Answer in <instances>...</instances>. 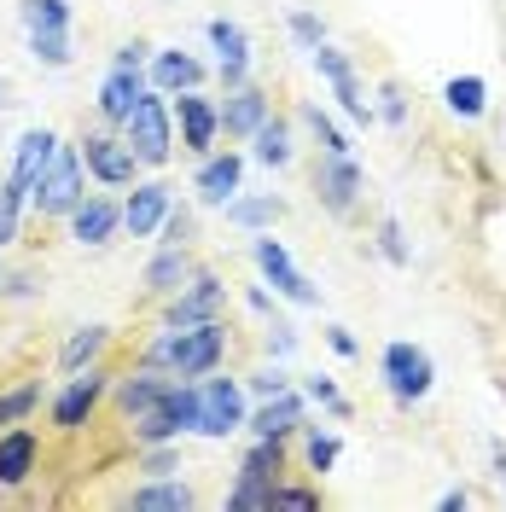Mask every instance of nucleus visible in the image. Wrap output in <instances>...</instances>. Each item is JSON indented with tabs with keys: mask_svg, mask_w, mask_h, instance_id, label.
Listing matches in <instances>:
<instances>
[{
	"mask_svg": "<svg viewBox=\"0 0 506 512\" xmlns=\"http://www.w3.org/2000/svg\"><path fill=\"white\" fill-rule=\"evenodd\" d=\"M146 367H163L169 379H204L227 361V326L222 320H198V326H163L158 338L140 350Z\"/></svg>",
	"mask_w": 506,
	"mask_h": 512,
	"instance_id": "obj_1",
	"label": "nucleus"
},
{
	"mask_svg": "<svg viewBox=\"0 0 506 512\" xmlns=\"http://www.w3.org/2000/svg\"><path fill=\"white\" fill-rule=\"evenodd\" d=\"M123 140L134 146V158L146 163V169H163L169 152H175V105H169V94L146 88V94L134 99V111L123 117Z\"/></svg>",
	"mask_w": 506,
	"mask_h": 512,
	"instance_id": "obj_2",
	"label": "nucleus"
},
{
	"mask_svg": "<svg viewBox=\"0 0 506 512\" xmlns=\"http://www.w3.org/2000/svg\"><path fill=\"white\" fill-rule=\"evenodd\" d=\"M274 483H285V437H256L245 466H239V483L227 495V507L239 512H268L274 501Z\"/></svg>",
	"mask_w": 506,
	"mask_h": 512,
	"instance_id": "obj_3",
	"label": "nucleus"
},
{
	"mask_svg": "<svg viewBox=\"0 0 506 512\" xmlns=\"http://www.w3.org/2000/svg\"><path fill=\"white\" fill-rule=\"evenodd\" d=\"M379 373H384V384H390V396H396L402 408H413V402L431 396V384H437V361H431V350H419V344H408V338H396V344H384Z\"/></svg>",
	"mask_w": 506,
	"mask_h": 512,
	"instance_id": "obj_4",
	"label": "nucleus"
},
{
	"mask_svg": "<svg viewBox=\"0 0 506 512\" xmlns=\"http://www.w3.org/2000/svg\"><path fill=\"white\" fill-rule=\"evenodd\" d=\"M245 425H251L245 384L204 373V379H198V437H233V431H245Z\"/></svg>",
	"mask_w": 506,
	"mask_h": 512,
	"instance_id": "obj_5",
	"label": "nucleus"
},
{
	"mask_svg": "<svg viewBox=\"0 0 506 512\" xmlns=\"http://www.w3.org/2000/svg\"><path fill=\"white\" fill-rule=\"evenodd\" d=\"M111 379H117L111 367H82V373H70V384L53 396V431H59V437H76V431L94 419V408L105 402Z\"/></svg>",
	"mask_w": 506,
	"mask_h": 512,
	"instance_id": "obj_6",
	"label": "nucleus"
},
{
	"mask_svg": "<svg viewBox=\"0 0 506 512\" xmlns=\"http://www.w3.org/2000/svg\"><path fill=\"white\" fill-rule=\"evenodd\" d=\"M76 152H82V169H88L94 181H105V187H134V175L146 169L123 134H105V128H99V134H82Z\"/></svg>",
	"mask_w": 506,
	"mask_h": 512,
	"instance_id": "obj_7",
	"label": "nucleus"
},
{
	"mask_svg": "<svg viewBox=\"0 0 506 512\" xmlns=\"http://www.w3.org/2000/svg\"><path fill=\"white\" fill-rule=\"evenodd\" d=\"M251 256H256V268H262V280L280 291L285 303H303V309H309V303H320L315 280H309V274L291 262V251H285L280 239H274V227H268V233H262V239L251 245Z\"/></svg>",
	"mask_w": 506,
	"mask_h": 512,
	"instance_id": "obj_8",
	"label": "nucleus"
},
{
	"mask_svg": "<svg viewBox=\"0 0 506 512\" xmlns=\"http://www.w3.org/2000/svg\"><path fill=\"white\" fill-rule=\"evenodd\" d=\"M227 309V286H222V274H192L187 286L169 297V309H163V326H198V320H222Z\"/></svg>",
	"mask_w": 506,
	"mask_h": 512,
	"instance_id": "obj_9",
	"label": "nucleus"
},
{
	"mask_svg": "<svg viewBox=\"0 0 506 512\" xmlns=\"http://www.w3.org/2000/svg\"><path fill=\"white\" fill-rule=\"evenodd\" d=\"M35 210L41 216H70L88 192H82V152H70V146H59V158H53V169L41 175V187L30 192Z\"/></svg>",
	"mask_w": 506,
	"mask_h": 512,
	"instance_id": "obj_10",
	"label": "nucleus"
},
{
	"mask_svg": "<svg viewBox=\"0 0 506 512\" xmlns=\"http://www.w3.org/2000/svg\"><path fill=\"white\" fill-rule=\"evenodd\" d=\"M169 105H175V123H181V146H187L192 158H210L216 152V134H222V105H210L198 88L175 94Z\"/></svg>",
	"mask_w": 506,
	"mask_h": 512,
	"instance_id": "obj_11",
	"label": "nucleus"
},
{
	"mask_svg": "<svg viewBox=\"0 0 506 512\" xmlns=\"http://www.w3.org/2000/svg\"><path fill=\"white\" fill-rule=\"evenodd\" d=\"M315 198L332 210V216H349L355 198H361V163L349 152H320L315 163Z\"/></svg>",
	"mask_w": 506,
	"mask_h": 512,
	"instance_id": "obj_12",
	"label": "nucleus"
},
{
	"mask_svg": "<svg viewBox=\"0 0 506 512\" xmlns=\"http://www.w3.org/2000/svg\"><path fill=\"white\" fill-rule=\"evenodd\" d=\"M309 59H315V70L326 76V82H332V99H338V111H344L349 123H373V105H367L361 82H355V64H349L344 53L332 47V41H320Z\"/></svg>",
	"mask_w": 506,
	"mask_h": 512,
	"instance_id": "obj_13",
	"label": "nucleus"
},
{
	"mask_svg": "<svg viewBox=\"0 0 506 512\" xmlns=\"http://www.w3.org/2000/svg\"><path fill=\"white\" fill-rule=\"evenodd\" d=\"M210 47H216V70H222V88H245L251 76V35L233 18H210Z\"/></svg>",
	"mask_w": 506,
	"mask_h": 512,
	"instance_id": "obj_14",
	"label": "nucleus"
},
{
	"mask_svg": "<svg viewBox=\"0 0 506 512\" xmlns=\"http://www.w3.org/2000/svg\"><path fill=\"white\" fill-rule=\"evenodd\" d=\"M169 210H175V198H169L163 181H134V192H128V204H123V227L134 239H158Z\"/></svg>",
	"mask_w": 506,
	"mask_h": 512,
	"instance_id": "obj_15",
	"label": "nucleus"
},
{
	"mask_svg": "<svg viewBox=\"0 0 506 512\" xmlns=\"http://www.w3.org/2000/svg\"><path fill=\"white\" fill-rule=\"evenodd\" d=\"M53 158H59V134H53V128H24V140H18V152H12V181L24 192H35L41 175L53 169Z\"/></svg>",
	"mask_w": 506,
	"mask_h": 512,
	"instance_id": "obj_16",
	"label": "nucleus"
},
{
	"mask_svg": "<svg viewBox=\"0 0 506 512\" xmlns=\"http://www.w3.org/2000/svg\"><path fill=\"white\" fill-rule=\"evenodd\" d=\"M35 460H41V437H35L30 425H6V431H0V489L30 483Z\"/></svg>",
	"mask_w": 506,
	"mask_h": 512,
	"instance_id": "obj_17",
	"label": "nucleus"
},
{
	"mask_svg": "<svg viewBox=\"0 0 506 512\" xmlns=\"http://www.w3.org/2000/svg\"><path fill=\"white\" fill-rule=\"evenodd\" d=\"M64 222H70V239H76V245H111V233L123 227V204H111V198H82Z\"/></svg>",
	"mask_w": 506,
	"mask_h": 512,
	"instance_id": "obj_18",
	"label": "nucleus"
},
{
	"mask_svg": "<svg viewBox=\"0 0 506 512\" xmlns=\"http://www.w3.org/2000/svg\"><path fill=\"white\" fill-rule=\"evenodd\" d=\"M239 181H245V158L239 152H210V158H198V198L204 204H222L227 198H239Z\"/></svg>",
	"mask_w": 506,
	"mask_h": 512,
	"instance_id": "obj_19",
	"label": "nucleus"
},
{
	"mask_svg": "<svg viewBox=\"0 0 506 512\" xmlns=\"http://www.w3.org/2000/svg\"><path fill=\"white\" fill-rule=\"evenodd\" d=\"M268 123V94L262 88H227V105H222V134L227 140H251L256 128Z\"/></svg>",
	"mask_w": 506,
	"mask_h": 512,
	"instance_id": "obj_20",
	"label": "nucleus"
},
{
	"mask_svg": "<svg viewBox=\"0 0 506 512\" xmlns=\"http://www.w3.org/2000/svg\"><path fill=\"white\" fill-rule=\"evenodd\" d=\"M163 396H169V379H163V367H146V361H140V373L117 379V414H123V419H140L146 408H158Z\"/></svg>",
	"mask_w": 506,
	"mask_h": 512,
	"instance_id": "obj_21",
	"label": "nucleus"
},
{
	"mask_svg": "<svg viewBox=\"0 0 506 512\" xmlns=\"http://www.w3.org/2000/svg\"><path fill=\"white\" fill-rule=\"evenodd\" d=\"M146 94V76H140V70H117V64H111V76H105V82H99V117H105V123L111 128H123V117L128 111H134V99Z\"/></svg>",
	"mask_w": 506,
	"mask_h": 512,
	"instance_id": "obj_22",
	"label": "nucleus"
},
{
	"mask_svg": "<svg viewBox=\"0 0 506 512\" xmlns=\"http://www.w3.org/2000/svg\"><path fill=\"white\" fill-rule=\"evenodd\" d=\"M303 402L297 390H280V396H262V408L251 414V437H291L303 425Z\"/></svg>",
	"mask_w": 506,
	"mask_h": 512,
	"instance_id": "obj_23",
	"label": "nucleus"
},
{
	"mask_svg": "<svg viewBox=\"0 0 506 512\" xmlns=\"http://www.w3.org/2000/svg\"><path fill=\"white\" fill-rule=\"evenodd\" d=\"M204 82V64L192 59V53H181V47H163V53H152V88L158 94H187V88H198Z\"/></svg>",
	"mask_w": 506,
	"mask_h": 512,
	"instance_id": "obj_24",
	"label": "nucleus"
},
{
	"mask_svg": "<svg viewBox=\"0 0 506 512\" xmlns=\"http://www.w3.org/2000/svg\"><path fill=\"white\" fill-rule=\"evenodd\" d=\"M192 262H187V245H158V256L146 262V291L152 297H175V291L187 286Z\"/></svg>",
	"mask_w": 506,
	"mask_h": 512,
	"instance_id": "obj_25",
	"label": "nucleus"
},
{
	"mask_svg": "<svg viewBox=\"0 0 506 512\" xmlns=\"http://www.w3.org/2000/svg\"><path fill=\"white\" fill-rule=\"evenodd\" d=\"M128 507L134 512H187V507H198V495H192L187 483L152 478V483H140V489H128Z\"/></svg>",
	"mask_w": 506,
	"mask_h": 512,
	"instance_id": "obj_26",
	"label": "nucleus"
},
{
	"mask_svg": "<svg viewBox=\"0 0 506 512\" xmlns=\"http://www.w3.org/2000/svg\"><path fill=\"white\" fill-rule=\"evenodd\" d=\"M111 344V326H76L70 338H64V350H59V367L64 373H82V367H94L99 350Z\"/></svg>",
	"mask_w": 506,
	"mask_h": 512,
	"instance_id": "obj_27",
	"label": "nucleus"
},
{
	"mask_svg": "<svg viewBox=\"0 0 506 512\" xmlns=\"http://www.w3.org/2000/svg\"><path fill=\"white\" fill-rule=\"evenodd\" d=\"M285 216V204L274 192H262V198H227V222L233 227H251V233H268V227Z\"/></svg>",
	"mask_w": 506,
	"mask_h": 512,
	"instance_id": "obj_28",
	"label": "nucleus"
},
{
	"mask_svg": "<svg viewBox=\"0 0 506 512\" xmlns=\"http://www.w3.org/2000/svg\"><path fill=\"white\" fill-rule=\"evenodd\" d=\"M443 105L454 111V117H466V123L483 117V111H489V88H483V76H454V82L443 88Z\"/></svg>",
	"mask_w": 506,
	"mask_h": 512,
	"instance_id": "obj_29",
	"label": "nucleus"
},
{
	"mask_svg": "<svg viewBox=\"0 0 506 512\" xmlns=\"http://www.w3.org/2000/svg\"><path fill=\"white\" fill-rule=\"evenodd\" d=\"M251 146H256V163H268V169H285V163H291V128H285L280 117H268V123L251 134Z\"/></svg>",
	"mask_w": 506,
	"mask_h": 512,
	"instance_id": "obj_30",
	"label": "nucleus"
},
{
	"mask_svg": "<svg viewBox=\"0 0 506 512\" xmlns=\"http://www.w3.org/2000/svg\"><path fill=\"white\" fill-rule=\"evenodd\" d=\"M24 35L30 30H70V0H18Z\"/></svg>",
	"mask_w": 506,
	"mask_h": 512,
	"instance_id": "obj_31",
	"label": "nucleus"
},
{
	"mask_svg": "<svg viewBox=\"0 0 506 512\" xmlns=\"http://www.w3.org/2000/svg\"><path fill=\"white\" fill-rule=\"evenodd\" d=\"M35 402H41V384H18V390H0V431L6 425H24L35 414Z\"/></svg>",
	"mask_w": 506,
	"mask_h": 512,
	"instance_id": "obj_32",
	"label": "nucleus"
},
{
	"mask_svg": "<svg viewBox=\"0 0 506 512\" xmlns=\"http://www.w3.org/2000/svg\"><path fill=\"white\" fill-rule=\"evenodd\" d=\"M24 204H30V192L18 187V181H0V245H12V239H18Z\"/></svg>",
	"mask_w": 506,
	"mask_h": 512,
	"instance_id": "obj_33",
	"label": "nucleus"
},
{
	"mask_svg": "<svg viewBox=\"0 0 506 512\" xmlns=\"http://www.w3.org/2000/svg\"><path fill=\"white\" fill-rule=\"evenodd\" d=\"M30 53H35V64L64 70V64H70V35L64 30H30Z\"/></svg>",
	"mask_w": 506,
	"mask_h": 512,
	"instance_id": "obj_34",
	"label": "nucleus"
},
{
	"mask_svg": "<svg viewBox=\"0 0 506 512\" xmlns=\"http://www.w3.org/2000/svg\"><path fill=\"white\" fill-rule=\"evenodd\" d=\"M303 123L315 128L320 152H349V134H344V128H338V123H332V117H326L320 105H303Z\"/></svg>",
	"mask_w": 506,
	"mask_h": 512,
	"instance_id": "obj_35",
	"label": "nucleus"
},
{
	"mask_svg": "<svg viewBox=\"0 0 506 512\" xmlns=\"http://www.w3.org/2000/svg\"><path fill=\"white\" fill-rule=\"evenodd\" d=\"M303 396H309V402H320L326 414L349 419V402H344V396H338V384L326 379V373H309V379H303Z\"/></svg>",
	"mask_w": 506,
	"mask_h": 512,
	"instance_id": "obj_36",
	"label": "nucleus"
},
{
	"mask_svg": "<svg viewBox=\"0 0 506 512\" xmlns=\"http://www.w3.org/2000/svg\"><path fill=\"white\" fill-rule=\"evenodd\" d=\"M315 507H320V489H291V483H274L268 512H315Z\"/></svg>",
	"mask_w": 506,
	"mask_h": 512,
	"instance_id": "obj_37",
	"label": "nucleus"
},
{
	"mask_svg": "<svg viewBox=\"0 0 506 512\" xmlns=\"http://www.w3.org/2000/svg\"><path fill=\"white\" fill-rule=\"evenodd\" d=\"M285 30H291V41H297L303 53H315L320 41H326V30H320V18H315V12H303V6H297V12L285 18Z\"/></svg>",
	"mask_w": 506,
	"mask_h": 512,
	"instance_id": "obj_38",
	"label": "nucleus"
},
{
	"mask_svg": "<svg viewBox=\"0 0 506 512\" xmlns=\"http://www.w3.org/2000/svg\"><path fill=\"white\" fill-rule=\"evenodd\" d=\"M175 466H181V448L175 443H146V454H140V472L146 478H169Z\"/></svg>",
	"mask_w": 506,
	"mask_h": 512,
	"instance_id": "obj_39",
	"label": "nucleus"
},
{
	"mask_svg": "<svg viewBox=\"0 0 506 512\" xmlns=\"http://www.w3.org/2000/svg\"><path fill=\"white\" fill-rule=\"evenodd\" d=\"M309 466H315V472H332V466H338V454H344V443H338V437H332V431H309Z\"/></svg>",
	"mask_w": 506,
	"mask_h": 512,
	"instance_id": "obj_40",
	"label": "nucleus"
},
{
	"mask_svg": "<svg viewBox=\"0 0 506 512\" xmlns=\"http://www.w3.org/2000/svg\"><path fill=\"white\" fill-rule=\"evenodd\" d=\"M379 251H384V262L408 268V239H402V222H396V216H384L379 222Z\"/></svg>",
	"mask_w": 506,
	"mask_h": 512,
	"instance_id": "obj_41",
	"label": "nucleus"
},
{
	"mask_svg": "<svg viewBox=\"0 0 506 512\" xmlns=\"http://www.w3.org/2000/svg\"><path fill=\"white\" fill-rule=\"evenodd\" d=\"M158 245H192V210H187V204H175V210L163 216Z\"/></svg>",
	"mask_w": 506,
	"mask_h": 512,
	"instance_id": "obj_42",
	"label": "nucleus"
},
{
	"mask_svg": "<svg viewBox=\"0 0 506 512\" xmlns=\"http://www.w3.org/2000/svg\"><path fill=\"white\" fill-rule=\"evenodd\" d=\"M379 99H384V105H379V117H384L390 128H402V123H408V99H402V88H396V82H384Z\"/></svg>",
	"mask_w": 506,
	"mask_h": 512,
	"instance_id": "obj_43",
	"label": "nucleus"
},
{
	"mask_svg": "<svg viewBox=\"0 0 506 512\" xmlns=\"http://www.w3.org/2000/svg\"><path fill=\"white\" fill-rule=\"evenodd\" d=\"M117 70H140V64H152V47H146V41H140V35H134V41H123V47H117Z\"/></svg>",
	"mask_w": 506,
	"mask_h": 512,
	"instance_id": "obj_44",
	"label": "nucleus"
},
{
	"mask_svg": "<svg viewBox=\"0 0 506 512\" xmlns=\"http://www.w3.org/2000/svg\"><path fill=\"white\" fill-rule=\"evenodd\" d=\"M251 390H256V396H280V390H291V379H285V373H280V361H274V367L251 373Z\"/></svg>",
	"mask_w": 506,
	"mask_h": 512,
	"instance_id": "obj_45",
	"label": "nucleus"
},
{
	"mask_svg": "<svg viewBox=\"0 0 506 512\" xmlns=\"http://www.w3.org/2000/svg\"><path fill=\"white\" fill-rule=\"evenodd\" d=\"M291 350H297V332H291V326H268V355H274V361H285Z\"/></svg>",
	"mask_w": 506,
	"mask_h": 512,
	"instance_id": "obj_46",
	"label": "nucleus"
},
{
	"mask_svg": "<svg viewBox=\"0 0 506 512\" xmlns=\"http://www.w3.org/2000/svg\"><path fill=\"white\" fill-rule=\"evenodd\" d=\"M326 344H332V350H338V355H355V350H361L349 326H326Z\"/></svg>",
	"mask_w": 506,
	"mask_h": 512,
	"instance_id": "obj_47",
	"label": "nucleus"
},
{
	"mask_svg": "<svg viewBox=\"0 0 506 512\" xmlns=\"http://www.w3.org/2000/svg\"><path fill=\"white\" fill-rule=\"evenodd\" d=\"M437 507H443V512H466V507H472V489H448Z\"/></svg>",
	"mask_w": 506,
	"mask_h": 512,
	"instance_id": "obj_48",
	"label": "nucleus"
},
{
	"mask_svg": "<svg viewBox=\"0 0 506 512\" xmlns=\"http://www.w3.org/2000/svg\"><path fill=\"white\" fill-rule=\"evenodd\" d=\"M35 291V274L30 268H24V274H12V280H6V297H30Z\"/></svg>",
	"mask_w": 506,
	"mask_h": 512,
	"instance_id": "obj_49",
	"label": "nucleus"
},
{
	"mask_svg": "<svg viewBox=\"0 0 506 512\" xmlns=\"http://www.w3.org/2000/svg\"><path fill=\"white\" fill-rule=\"evenodd\" d=\"M251 309H256V315H274V297H268V291L256 286V291H251Z\"/></svg>",
	"mask_w": 506,
	"mask_h": 512,
	"instance_id": "obj_50",
	"label": "nucleus"
},
{
	"mask_svg": "<svg viewBox=\"0 0 506 512\" xmlns=\"http://www.w3.org/2000/svg\"><path fill=\"white\" fill-rule=\"evenodd\" d=\"M495 472H501V483H506V454H495Z\"/></svg>",
	"mask_w": 506,
	"mask_h": 512,
	"instance_id": "obj_51",
	"label": "nucleus"
},
{
	"mask_svg": "<svg viewBox=\"0 0 506 512\" xmlns=\"http://www.w3.org/2000/svg\"><path fill=\"white\" fill-rule=\"evenodd\" d=\"M0 105H6V82H0Z\"/></svg>",
	"mask_w": 506,
	"mask_h": 512,
	"instance_id": "obj_52",
	"label": "nucleus"
}]
</instances>
